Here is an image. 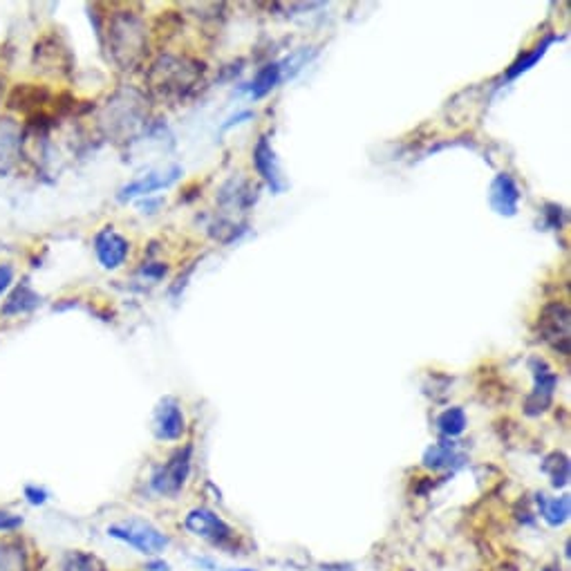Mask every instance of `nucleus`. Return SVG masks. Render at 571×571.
<instances>
[{
  "instance_id": "f257e3e1",
  "label": "nucleus",
  "mask_w": 571,
  "mask_h": 571,
  "mask_svg": "<svg viewBox=\"0 0 571 571\" xmlns=\"http://www.w3.org/2000/svg\"><path fill=\"white\" fill-rule=\"evenodd\" d=\"M205 77V63L175 54H162L148 69V88L162 101L180 103Z\"/></svg>"
},
{
  "instance_id": "f03ea898",
  "label": "nucleus",
  "mask_w": 571,
  "mask_h": 571,
  "mask_svg": "<svg viewBox=\"0 0 571 571\" xmlns=\"http://www.w3.org/2000/svg\"><path fill=\"white\" fill-rule=\"evenodd\" d=\"M146 25L132 12H117L108 23V49L122 69L139 66L146 54Z\"/></svg>"
},
{
  "instance_id": "7ed1b4c3",
  "label": "nucleus",
  "mask_w": 571,
  "mask_h": 571,
  "mask_svg": "<svg viewBox=\"0 0 571 571\" xmlns=\"http://www.w3.org/2000/svg\"><path fill=\"white\" fill-rule=\"evenodd\" d=\"M540 339L549 343L558 354L569 356L571 352V312L567 302L554 301L543 307L538 316Z\"/></svg>"
},
{
  "instance_id": "20e7f679",
  "label": "nucleus",
  "mask_w": 571,
  "mask_h": 571,
  "mask_svg": "<svg viewBox=\"0 0 571 571\" xmlns=\"http://www.w3.org/2000/svg\"><path fill=\"white\" fill-rule=\"evenodd\" d=\"M108 534H111L112 538L135 547L139 554L157 555L168 547L166 535H164L157 526L146 523V520H126V523L112 524L108 526Z\"/></svg>"
},
{
  "instance_id": "39448f33",
  "label": "nucleus",
  "mask_w": 571,
  "mask_h": 571,
  "mask_svg": "<svg viewBox=\"0 0 571 571\" xmlns=\"http://www.w3.org/2000/svg\"><path fill=\"white\" fill-rule=\"evenodd\" d=\"M529 370L534 375V390L529 392L524 401V412L526 415L535 417L540 412H545L554 401V392L558 388V375L554 372L547 361L540 359V356H531L529 359Z\"/></svg>"
},
{
  "instance_id": "423d86ee",
  "label": "nucleus",
  "mask_w": 571,
  "mask_h": 571,
  "mask_svg": "<svg viewBox=\"0 0 571 571\" xmlns=\"http://www.w3.org/2000/svg\"><path fill=\"white\" fill-rule=\"evenodd\" d=\"M191 461H193V449L191 446H184L177 450L166 464L160 466L153 475L151 486L155 493L160 495H177L182 491V486L186 484L188 473H191Z\"/></svg>"
},
{
  "instance_id": "0eeeda50",
  "label": "nucleus",
  "mask_w": 571,
  "mask_h": 571,
  "mask_svg": "<svg viewBox=\"0 0 571 571\" xmlns=\"http://www.w3.org/2000/svg\"><path fill=\"white\" fill-rule=\"evenodd\" d=\"M184 526H186L191 534L200 535V538L217 545V547H227L233 540L231 526H228L220 515H216L208 509H193L191 513L186 515V520H184Z\"/></svg>"
},
{
  "instance_id": "6e6552de",
  "label": "nucleus",
  "mask_w": 571,
  "mask_h": 571,
  "mask_svg": "<svg viewBox=\"0 0 571 571\" xmlns=\"http://www.w3.org/2000/svg\"><path fill=\"white\" fill-rule=\"evenodd\" d=\"M94 253L103 270L114 271L126 262L128 253H131V242L114 231V227H103L101 231L94 236Z\"/></svg>"
},
{
  "instance_id": "1a4fd4ad",
  "label": "nucleus",
  "mask_w": 571,
  "mask_h": 571,
  "mask_svg": "<svg viewBox=\"0 0 571 571\" xmlns=\"http://www.w3.org/2000/svg\"><path fill=\"white\" fill-rule=\"evenodd\" d=\"M253 166H256L258 175L265 180L267 186L271 188V193H282L285 191V180H282V173H280V166H278V157H276V151L274 146H271L270 137L262 135L258 137L256 146H253Z\"/></svg>"
},
{
  "instance_id": "9d476101",
  "label": "nucleus",
  "mask_w": 571,
  "mask_h": 571,
  "mask_svg": "<svg viewBox=\"0 0 571 571\" xmlns=\"http://www.w3.org/2000/svg\"><path fill=\"white\" fill-rule=\"evenodd\" d=\"M186 430L182 406L177 399L166 397L155 410V437L162 441H177Z\"/></svg>"
},
{
  "instance_id": "9b49d317",
  "label": "nucleus",
  "mask_w": 571,
  "mask_h": 571,
  "mask_svg": "<svg viewBox=\"0 0 571 571\" xmlns=\"http://www.w3.org/2000/svg\"><path fill=\"white\" fill-rule=\"evenodd\" d=\"M520 197H523V193H520L518 184H515L513 177L506 175V173H500V175L491 182L489 202L491 206H493V211L500 213V216L506 217L515 216L520 206Z\"/></svg>"
},
{
  "instance_id": "f8f14e48",
  "label": "nucleus",
  "mask_w": 571,
  "mask_h": 571,
  "mask_svg": "<svg viewBox=\"0 0 571 571\" xmlns=\"http://www.w3.org/2000/svg\"><path fill=\"white\" fill-rule=\"evenodd\" d=\"M180 173H182L180 166H173L171 171H166V173H148V175L139 177V180L131 182L128 186H123L122 191H119V200L126 202V200H132V197L151 196V193L168 188L173 182L177 180V177H180Z\"/></svg>"
},
{
  "instance_id": "ddd939ff",
  "label": "nucleus",
  "mask_w": 571,
  "mask_h": 571,
  "mask_svg": "<svg viewBox=\"0 0 571 571\" xmlns=\"http://www.w3.org/2000/svg\"><path fill=\"white\" fill-rule=\"evenodd\" d=\"M21 126L14 119H0V173H7L21 157Z\"/></svg>"
},
{
  "instance_id": "4468645a",
  "label": "nucleus",
  "mask_w": 571,
  "mask_h": 571,
  "mask_svg": "<svg viewBox=\"0 0 571 571\" xmlns=\"http://www.w3.org/2000/svg\"><path fill=\"white\" fill-rule=\"evenodd\" d=\"M421 461L430 471H455L460 466H464L466 455L457 449V444H453V441H439V444H433L426 449Z\"/></svg>"
},
{
  "instance_id": "2eb2a0df",
  "label": "nucleus",
  "mask_w": 571,
  "mask_h": 571,
  "mask_svg": "<svg viewBox=\"0 0 571 571\" xmlns=\"http://www.w3.org/2000/svg\"><path fill=\"white\" fill-rule=\"evenodd\" d=\"M38 305H41V296H38L37 291L27 285V282H23V285H18L16 290L7 296L3 310H0V314H5V316L27 314V312L37 310Z\"/></svg>"
},
{
  "instance_id": "dca6fc26",
  "label": "nucleus",
  "mask_w": 571,
  "mask_h": 571,
  "mask_svg": "<svg viewBox=\"0 0 571 571\" xmlns=\"http://www.w3.org/2000/svg\"><path fill=\"white\" fill-rule=\"evenodd\" d=\"M558 38H560V37H555V34H551V37L543 38V41H540L538 46L531 48L529 52L520 54V57L515 58L513 63H511V68L506 69V79H509V81H513V79H518L520 74L529 72V69L534 68L535 63H538L540 58L545 57V54H547V49L551 48V43H555V41H558Z\"/></svg>"
},
{
  "instance_id": "f3484780",
  "label": "nucleus",
  "mask_w": 571,
  "mask_h": 571,
  "mask_svg": "<svg viewBox=\"0 0 571 571\" xmlns=\"http://www.w3.org/2000/svg\"><path fill=\"white\" fill-rule=\"evenodd\" d=\"M535 502L540 506V515L551 526H563L569 520V495L563 498H547V495H538Z\"/></svg>"
},
{
  "instance_id": "a211bd4d",
  "label": "nucleus",
  "mask_w": 571,
  "mask_h": 571,
  "mask_svg": "<svg viewBox=\"0 0 571 571\" xmlns=\"http://www.w3.org/2000/svg\"><path fill=\"white\" fill-rule=\"evenodd\" d=\"M280 79H282L280 63L274 61V63H267V66H262L260 69H258L256 77H253V81H251V88H249L251 97L253 99L267 97V94H270L278 86V83H280Z\"/></svg>"
},
{
  "instance_id": "6ab92c4d",
  "label": "nucleus",
  "mask_w": 571,
  "mask_h": 571,
  "mask_svg": "<svg viewBox=\"0 0 571 571\" xmlns=\"http://www.w3.org/2000/svg\"><path fill=\"white\" fill-rule=\"evenodd\" d=\"M49 92L46 88H37V86H18L16 90L9 97V106L18 108V111H32V108H41L43 103L48 101Z\"/></svg>"
},
{
  "instance_id": "aec40b11",
  "label": "nucleus",
  "mask_w": 571,
  "mask_h": 571,
  "mask_svg": "<svg viewBox=\"0 0 571 571\" xmlns=\"http://www.w3.org/2000/svg\"><path fill=\"white\" fill-rule=\"evenodd\" d=\"M466 426H469V417H466L464 410L457 408V406L444 410L437 417V428L446 437H460L466 430Z\"/></svg>"
},
{
  "instance_id": "412c9836",
  "label": "nucleus",
  "mask_w": 571,
  "mask_h": 571,
  "mask_svg": "<svg viewBox=\"0 0 571 571\" xmlns=\"http://www.w3.org/2000/svg\"><path fill=\"white\" fill-rule=\"evenodd\" d=\"M543 471L549 473L551 484H554L555 489H563V486L569 484V460L565 455L560 453L549 455L547 460H545Z\"/></svg>"
},
{
  "instance_id": "4be33fe9",
  "label": "nucleus",
  "mask_w": 571,
  "mask_h": 571,
  "mask_svg": "<svg viewBox=\"0 0 571 571\" xmlns=\"http://www.w3.org/2000/svg\"><path fill=\"white\" fill-rule=\"evenodd\" d=\"M61 571H106L101 563L90 554H83V551H74L66 558Z\"/></svg>"
},
{
  "instance_id": "5701e85b",
  "label": "nucleus",
  "mask_w": 571,
  "mask_h": 571,
  "mask_svg": "<svg viewBox=\"0 0 571 571\" xmlns=\"http://www.w3.org/2000/svg\"><path fill=\"white\" fill-rule=\"evenodd\" d=\"M0 571H25L23 549L12 547V545L0 547Z\"/></svg>"
},
{
  "instance_id": "b1692460",
  "label": "nucleus",
  "mask_w": 571,
  "mask_h": 571,
  "mask_svg": "<svg viewBox=\"0 0 571 571\" xmlns=\"http://www.w3.org/2000/svg\"><path fill=\"white\" fill-rule=\"evenodd\" d=\"M25 498L29 500V504H46L48 502V491L38 489V486H25Z\"/></svg>"
},
{
  "instance_id": "393cba45",
  "label": "nucleus",
  "mask_w": 571,
  "mask_h": 571,
  "mask_svg": "<svg viewBox=\"0 0 571 571\" xmlns=\"http://www.w3.org/2000/svg\"><path fill=\"white\" fill-rule=\"evenodd\" d=\"M168 267L162 265V262H151V265H146L142 270V274L146 278H153V280H160V278L166 276Z\"/></svg>"
},
{
  "instance_id": "a878e982",
  "label": "nucleus",
  "mask_w": 571,
  "mask_h": 571,
  "mask_svg": "<svg viewBox=\"0 0 571 571\" xmlns=\"http://www.w3.org/2000/svg\"><path fill=\"white\" fill-rule=\"evenodd\" d=\"M23 524V518L0 511V531H14Z\"/></svg>"
},
{
  "instance_id": "bb28decb",
  "label": "nucleus",
  "mask_w": 571,
  "mask_h": 571,
  "mask_svg": "<svg viewBox=\"0 0 571 571\" xmlns=\"http://www.w3.org/2000/svg\"><path fill=\"white\" fill-rule=\"evenodd\" d=\"M14 282V270L9 265H0V296L12 287Z\"/></svg>"
},
{
  "instance_id": "cd10ccee",
  "label": "nucleus",
  "mask_w": 571,
  "mask_h": 571,
  "mask_svg": "<svg viewBox=\"0 0 571 571\" xmlns=\"http://www.w3.org/2000/svg\"><path fill=\"white\" fill-rule=\"evenodd\" d=\"M323 571H352V567L347 565H327V567H321Z\"/></svg>"
},
{
  "instance_id": "c85d7f7f",
  "label": "nucleus",
  "mask_w": 571,
  "mask_h": 571,
  "mask_svg": "<svg viewBox=\"0 0 571 571\" xmlns=\"http://www.w3.org/2000/svg\"><path fill=\"white\" fill-rule=\"evenodd\" d=\"M148 569H153V571H168V565L166 563H155V565H148Z\"/></svg>"
},
{
  "instance_id": "c756f323",
  "label": "nucleus",
  "mask_w": 571,
  "mask_h": 571,
  "mask_svg": "<svg viewBox=\"0 0 571 571\" xmlns=\"http://www.w3.org/2000/svg\"><path fill=\"white\" fill-rule=\"evenodd\" d=\"M0 99H3V83H0Z\"/></svg>"
}]
</instances>
